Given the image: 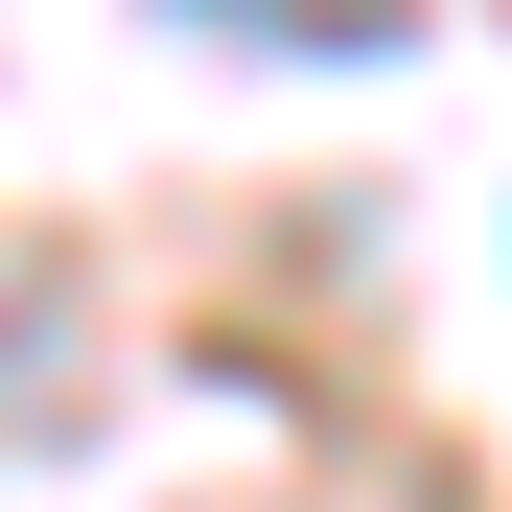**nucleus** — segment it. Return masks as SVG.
<instances>
[{
	"label": "nucleus",
	"instance_id": "obj_1",
	"mask_svg": "<svg viewBox=\"0 0 512 512\" xmlns=\"http://www.w3.org/2000/svg\"><path fill=\"white\" fill-rule=\"evenodd\" d=\"M187 24H256V47H396L419 0H187Z\"/></svg>",
	"mask_w": 512,
	"mask_h": 512
}]
</instances>
